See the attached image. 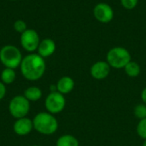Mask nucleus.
I'll return each instance as SVG.
<instances>
[{
	"label": "nucleus",
	"mask_w": 146,
	"mask_h": 146,
	"mask_svg": "<svg viewBox=\"0 0 146 146\" xmlns=\"http://www.w3.org/2000/svg\"><path fill=\"white\" fill-rule=\"evenodd\" d=\"M121 5L127 9H134L139 3V0H121Z\"/></svg>",
	"instance_id": "20"
},
{
	"label": "nucleus",
	"mask_w": 146,
	"mask_h": 146,
	"mask_svg": "<svg viewBox=\"0 0 146 146\" xmlns=\"http://www.w3.org/2000/svg\"><path fill=\"white\" fill-rule=\"evenodd\" d=\"M124 70H125V73L129 77H132V78H135V77L139 76L141 72L139 64L134 61L129 62L124 68Z\"/></svg>",
	"instance_id": "15"
},
{
	"label": "nucleus",
	"mask_w": 146,
	"mask_h": 146,
	"mask_svg": "<svg viewBox=\"0 0 146 146\" xmlns=\"http://www.w3.org/2000/svg\"><path fill=\"white\" fill-rule=\"evenodd\" d=\"M141 98H142L143 103L146 104V87L143 89V91L141 92Z\"/></svg>",
	"instance_id": "22"
},
{
	"label": "nucleus",
	"mask_w": 146,
	"mask_h": 146,
	"mask_svg": "<svg viewBox=\"0 0 146 146\" xmlns=\"http://www.w3.org/2000/svg\"><path fill=\"white\" fill-rule=\"evenodd\" d=\"M21 47L27 52L33 53L38 50L40 43V38L37 31L27 28L25 32L21 34Z\"/></svg>",
	"instance_id": "7"
},
{
	"label": "nucleus",
	"mask_w": 146,
	"mask_h": 146,
	"mask_svg": "<svg viewBox=\"0 0 146 146\" xmlns=\"http://www.w3.org/2000/svg\"><path fill=\"white\" fill-rule=\"evenodd\" d=\"M79 141L78 139L70 134H65L61 136L57 141H56V146H79Z\"/></svg>",
	"instance_id": "14"
},
{
	"label": "nucleus",
	"mask_w": 146,
	"mask_h": 146,
	"mask_svg": "<svg viewBox=\"0 0 146 146\" xmlns=\"http://www.w3.org/2000/svg\"><path fill=\"white\" fill-rule=\"evenodd\" d=\"M21 50L15 45L7 44L0 50V61L5 68L15 69L22 61Z\"/></svg>",
	"instance_id": "3"
},
{
	"label": "nucleus",
	"mask_w": 146,
	"mask_h": 146,
	"mask_svg": "<svg viewBox=\"0 0 146 146\" xmlns=\"http://www.w3.org/2000/svg\"><path fill=\"white\" fill-rule=\"evenodd\" d=\"M106 62L113 68H124L126 65L132 61L130 52L124 47L116 46L109 50L106 56Z\"/></svg>",
	"instance_id": "4"
},
{
	"label": "nucleus",
	"mask_w": 146,
	"mask_h": 146,
	"mask_svg": "<svg viewBox=\"0 0 146 146\" xmlns=\"http://www.w3.org/2000/svg\"><path fill=\"white\" fill-rule=\"evenodd\" d=\"M134 115L139 120L146 118V104H137L134 108Z\"/></svg>",
	"instance_id": "17"
},
{
	"label": "nucleus",
	"mask_w": 146,
	"mask_h": 146,
	"mask_svg": "<svg viewBox=\"0 0 146 146\" xmlns=\"http://www.w3.org/2000/svg\"><path fill=\"white\" fill-rule=\"evenodd\" d=\"M29 110L30 102L24 96H15L9 104V114L15 119L27 117Z\"/></svg>",
	"instance_id": "5"
},
{
	"label": "nucleus",
	"mask_w": 146,
	"mask_h": 146,
	"mask_svg": "<svg viewBox=\"0 0 146 146\" xmlns=\"http://www.w3.org/2000/svg\"><path fill=\"white\" fill-rule=\"evenodd\" d=\"M111 67L107 62L104 61H98L96 62L90 69V74L92 77L98 80H102L106 79L110 73Z\"/></svg>",
	"instance_id": "9"
},
{
	"label": "nucleus",
	"mask_w": 146,
	"mask_h": 146,
	"mask_svg": "<svg viewBox=\"0 0 146 146\" xmlns=\"http://www.w3.org/2000/svg\"><path fill=\"white\" fill-rule=\"evenodd\" d=\"M29 102H36L42 97V91L38 86H30L24 91L23 95Z\"/></svg>",
	"instance_id": "13"
},
{
	"label": "nucleus",
	"mask_w": 146,
	"mask_h": 146,
	"mask_svg": "<svg viewBox=\"0 0 146 146\" xmlns=\"http://www.w3.org/2000/svg\"><path fill=\"white\" fill-rule=\"evenodd\" d=\"M50 92H57V88H56V85H50Z\"/></svg>",
	"instance_id": "23"
},
{
	"label": "nucleus",
	"mask_w": 146,
	"mask_h": 146,
	"mask_svg": "<svg viewBox=\"0 0 146 146\" xmlns=\"http://www.w3.org/2000/svg\"><path fill=\"white\" fill-rule=\"evenodd\" d=\"M13 27H14V29H15V32H17V33H19L21 34L27 29V23L23 20H16L14 22Z\"/></svg>",
	"instance_id": "19"
},
{
	"label": "nucleus",
	"mask_w": 146,
	"mask_h": 146,
	"mask_svg": "<svg viewBox=\"0 0 146 146\" xmlns=\"http://www.w3.org/2000/svg\"><path fill=\"white\" fill-rule=\"evenodd\" d=\"M33 146H39V145H33Z\"/></svg>",
	"instance_id": "26"
},
{
	"label": "nucleus",
	"mask_w": 146,
	"mask_h": 146,
	"mask_svg": "<svg viewBox=\"0 0 146 146\" xmlns=\"http://www.w3.org/2000/svg\"><path fill=\"white\" fill-rule=\"evenodd\" d=\"M44 105L49 113L52 115L59 114L65 108L66 99L64 95L58 92H50L45 98Z\"/></svg>",
	"instance_id": "6"
},
{
	"label": "nucleus",
	"mask_w": 146,
	"mask_h": 146,
	"mask_svg": "<svg viewBox=\"0 0 146 146\" xmlns=\"http://www.w3.org/2000/svg\"><path fill=\"white\" fill-rule=\"evenodd\" d=\"M57 92L65 95L73 91L74 88V80L69 76L62 77L56 83Z\"/></svg>",
	"instance_id": "12"
},
{
	"label": "nucleus",
	"mask_w": 146,
	"mask_h": 146,
	"mask_svg": "<svg viewBox=\"0 0 146 146\" xmlns=\"http://www.w3.org/2000/svg\"><path fill=\"white\" fill-rule=\"evenodd\" d=\"M6 95V86H5V84H3V82L0 81V101L4 98Z\"/></svg>",
	"instance_id": "21"
},
{
	"label": "nucleus",
	"mask_w": 146,
	"mask_h": 146,
	"mask_svg": "<svg viewBox=\"0 0 146 146\" xmlns=\"http://www.w3.org/2000/svg\"><path fill=\"white\" fill-rule=\"evenodd\" d=\"M33 129L43 135H52L58 129V121L54 115L49 112H40L33 120Z\"/></svg>",
	"instance_id": "2"
},
{
	"label": "nucleus",
	"mask_w": 146,
	"mask_h": 146,
	"mask_svg": "<svg viewBox=\"0 0 146 146\" xmlns=\"http://www.w3.org/2000/svg\"><path fill=\"white\" fill-rule=\"evenodd\" d=\"M137 133L138 135L143 139H146V118L139 120L138 125H137V128H136Z\"/></svg>",
	"instance_id": "18"
},
{
	"label": "nucleus",
	"mask_w": 146,
	"mask_h": 146,
	"mask_svg": "<svg viewBox=\"0 0 146 146\" xmlns=\"http://www.w3.org/2000/svg\"><path fill=\"white\" fill-rule=\"evenodd\" d=\"M93 15L98 21L101 23H109L114 18V10L110 4L99 3L96 4L93 9Z\"/></svg>",
	"instance_id": "8"
},
{
	"label": "nucleus",
	"mask_w": 146,
	"mask_h": 146,
	"mask_svg": "<svg viewBox=\"0 0 146 146\" xmlns=\"http://www.w3.org/2000/svg\"><path fill=\"white\" fill-rule=\"evenodd\" d=\"M14 132L19 136H26L33 129V121L27 117L17 119L13 126Z\"/></svg>",
	"instance_id": "10"
},
{
	"label": "nucleus",
	"mask_w": 146,
	"mask_h": 146,
	"mask_svg": "<svg viewBox=\"0 0 146 146\" xmlns=\"http://www.w3.org/2000/svg\"><path fill=\"white\" fill-rule=\"evenodd\" d=\"M15 77H16V74L15 72V69L13 68H5L1 73L2 82L5 85H9L13 83L15 80Z\"/></svg>",
	"instance_id": "16"
},
{
	"label": "nucleus",
	"mask_w": 146,
	"mask_h": 146,
	"mask_svg": "<svg viewBox=\"0 0 146 146\" xmlns=\"http://www.w3.org/2000/svg\"><path fill=\"white\" fill-rule=\"evenodd\" d=\"M142 146H146V139L144 141V143H143V145Z\"/></svg>",
	"instance_id": "24"
},
{
	"label": "nucleus",
	"mask_w": 146,
	"mask_h": 146,
	"mask_svg": "<svg viewBox=\"0 0 146 146\" xmlns=\"http://www.w3.org/2000/svg\"><path fill=\"white\" fill-rule=\"evenodd\" d=\"M11 1H16V0H11Z\"/></svg>",
	"instance_id": "25"
},
{
	"label": "nucleus",
	"mask_w": 146,
	"mask_h": 146,
	"mask_svg": "<svg viewBox=\"0 0 146 146\" xmlns=\"http://www.w3.org/2000/svg\"><path fill=\"white\" fill-rule=\"evenodd\" d=\"M56 43L51 38H44L42 39L38 47V54L41 56L43 58L49 57L54 54L56 51Z\"/></svg>",
	"instance_id": "11"
},
{
	"label": "nucleus",
	"mask_w": 146,
	"mask_h": 146,
	"mask_svg": "<svg viewBox=\"0 0 146 146\" xmlns=\"http://www.w3.org/2000/svg\"><path fill=\"white\" fill-rule=\"evenodd\" d=\"M22 76L30 81H35L42 78L46 69L44 58L38 54L31 53L22 58L20 65Z\"/></svg>",
	"instance_id": "1"
}]
</instances>
